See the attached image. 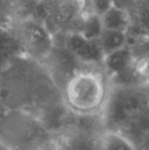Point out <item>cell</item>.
<instances>
[{
  "mask_svg": "<svg viewBox=\"0 0 149 150\" xmlns=\"http://www.w3.org/2000/svg\"><path fill=\"white\" fill-rule=\"evenodd\" d=\"M119 132L124 134L136 149L142 148L149 138V107Z\"/></svg>",
  "mask_w": 149,
  "mask_h": 150,
  "instance_id": "obj_11",
  "label": "cell"
},
{
  "mask_svg": "<svg viewBox=\"0 0 149 150\" xmlns=\"http://www.w3.org/2000/svg\"><path fill=\"white\" fill-rule=\"evenodd\" d=\"M134 61L131 48L127 45L105 55L102 69L107 75L108 78H111L133 67Z\"/></svg>",
  "mask_w": 149,
  "mask_h": 150,
  "instance_id": "obj_9",
  "label": "cell"
},
{
  "mask_svg": "<svg viewBox=\"0 0 149 150\" xmlns=\"http://www.w3.org/2000/svg\"><path fill=\"white\" fill-rule=\"evenodd\" d=\"M7 110V108L5 107V105H4L3 101H2V98H1V96H0V117L5 112V111Z\"/></svg>",
  "mask_w": 149,
  "mask_h": 150,
  "instance_id": "obj_19",
  "label": "cell"
},
{
  "mask_svg": "<svg viewBox=\"0 0 149 150\" xmlns=\"http://www.w3.org/2000/svg\"><path fill=\"white\" fill-rule=\"evenodd\" d=\"M83 13L92 12L97 15L103 14L114 4V0H83Z\"/></svg>",
  "mask_w": 149,
  "mask_h": 150,
  "instance_id": "obj_16",
  "label": "cell"
},
{
  "mask_svg": "<svg viewBox=\"0 0 149 150\" xmlns=\"http://www.w3.org/2000/svg\"><path fill=\"white\" fill-rule=\"evenodd\" d=\"M96 144L101 149H135L133 143L121 132L103 130L97 138Z\"/></svg>",
  "mask_w": 149,
  "mask_h": 150,
  "instance_id": "obj_12",
  "label": "cell"
},
{
  "mask_svg": "<svg viewBox=\"0 0 149 150\" xmlns=\"http://www.w3.org/2000/svg\"><path fill=\"white\" fill-rule=\"evenodd\" d=\"M0 143L5 149L54 148V135L36 116L7 109L0 117Z\"/></svg>",
  "mask_w": 149,
  "mask_h": 150,
  "instance_id": "obj_3",
  "label": "cell"
},
{
  "mask_svg": "<svg viewBox=\"0 0 149 150\" xmlns=\"http://www.w3.org/2000/svg\"><path fill=\"white\" fill-rule=\"evenodd\" d=\"M41 62L61 90L68 78L83 67L62 43L56 41L50 54Z\"/></svg>",
  "mask_w": 149,
  "mask_h": 150,
  "instance_id": "obj_7",
  "label": "cell"
},
{
  "mask_svg": "<svg viewBox=\"0 0 149 150\" xmlns=\"http://www.w3.org/2000/svg\"><path fill=\"white\" fill-rule=\"evenodd\" d=\"M104 31L100 15L92 12L83 13L78 23L76 32L86 38L98 40Z\"/></svg>",
  "mask_w": 149,
  "mask_h": 150,
  "instance_id": "obj_14",
  "label": "cell"
},
{
  "mask_svg": "<svg viewBox=\"0 0 149 150\" xmlns=\"http://www.w3.org/2000/svg\"><path fill=\"white\" fill-rule=\"evenodd\" d=\"M111 84L104 69L83 66L76 71L61 89V99L73 115L100 116L107 101Z\"/></svg>",
  "mask_w": 149,
  "mask_h": 150,
  "instance_id": "obj_2",
  "label": "cell"
},
{
  "mask_svg": "<svg viewBox=\"0 0 149 150\" xmlns=\"http://www.w3.org/2000/svg\"><path fill=\"white\" fill-rule=\"evenodd\" d=\"M98 40L105 55H106L127 46L129 34L128 32L104 29Z\"/></svg>",
  "mask_w": 149,
  "mask_h": 150,
  "instance_id": "obj_13",
  "label": "cell"
},
{
  "mask_svg": "<svg viewBox=\"0 0 149 150\" xmlns=\"http://www.w3.org/2000/svg\"><path fill=\"white\" fill-rule=\"evenodd\" d=\"M128 46L131 48L134 60L149 58V33L129 34Z\"/></svg>",
  "mask_w": 149,
  "mask_h": 150,
  "instance_id": "obj_15",
  "label": "cell"
},
{
  "mask_svg": "<svg viewBox=\"0 0 149 150\" xmlns=\"http://www.w3.org/2000/svg\"><path fill=\"white\" fill-rule=\"evenodd\" d=\"M0 96L7 109L39 119L62 102L61 90L43 63L25 54L16 57L0 74Z\"/></svg>",
  "mask_w": 149,
  "mask_h": 150,
  "instance_id": "obj_1",
  "label": "cell"
},
{
  "mask_svg": "<svg viewBox=\"0 0 149 150\" xmlns=\"http://www.w3.org/2000/svg\"><path fill=\"white\" fill-rule=\"evenodd\" d=\"M149 107V88L144 85H111L100 114L104 130L120 131Z\"/></svg>",
  "mask_w": 149,
  "mask_h": 150,
  "instance_id": "obj_4",
  "label": "cell"
},
{
  "mask_svg": "<svg viewBox=\"0 0 149 150\" xmlns=\"http://www.w3.org/2000/svg\"><path fill=\"white\" fill-rule=\"evenodd\" d=\"M24 54L21 45L9 25H0V74L18 56Z\"/></svg>",
  "mask_w": 149,
  "mask_h": 150,
  "instance_id": "obj_8",
  "label": "cell"
},
{
  "mask_svg": "<svg viewBox=\"0 0 149 150\" xmlns=\"http://www.w3.org/2000/svg\"><path fill=\"white\" fill-rule=\"evenodd\" d=\"M9 26L18 38L24 54L42 62L54 46V36L47 25L34 18L12 21Z\"/></svg>",
  "mask_w": 149,
  "mask_h": 150,
  "instance_id": "obj_5",
  "label": "cell"
},
{
  "mask_svg": "<svg viewBox=\"0 0 149 150\" xmlns=\"http://www.w3.org/2000/svg\"><path fill=\"white\" fill-rule=\"evenodd\" d=\"M15 0H0V25H9L14 20Z\"/></svg>",
  "mask_w": 149,
  "mask_h": 150,
  "instance_id": "obj_17",
  "label": "cell"
},
{
  "mask_svg": "<svg viewBox=\"0 0 149 150\" xmlns=\"http://www.w3.org/2000/svg\"><path fill=\"white\" fill-rule=\"evenodd\" d=\"M3 150V149H5V148H4V146H3V145H2V144H1V143H0V150Z\"/></svg>",
  "mask_w": 149,
  "mask_h": 150,
  "instance_id": "obj_20",
  "label": "cell"
},
{
  "mask_svg": "<svg viewBox=\"0 0 149 150\" xmlns=\"http://www.w3.org/2000/svg\"><path fill=\"white\" fill-rule=\"evenodd\" d=\"M134 69L142 85L149 88V58L135 60Z\"/></svg>",
  "mask_w": 149,
  "mask_h": 150,
  "instance_id": "obj_18",
  "label": "cell"
},
{
  "mask_svg": "<svg viewBox=\"0 0 149 150\" xmlns=\"http://www.w3.org/2000/svg\"><path fill=\"white\" fill-rule=\"evenodd\" d=\"M100 17L104 29L129 32L133 24L131 11L116 4L109 7Z\"/></svg>",
  "mask_w": 149,
  "mask_h": 150,
  "instance_id": "obj_10",
  "label": "cell"
},
{
  "mask_svg": "<svg viewBox=\"0 0 149 150\" xmlns=\"http://www.w3.org/2000/svg\"><path fill=\"white\" fill-rule=\"evenodd\" d=\"M55 34L54 41L62 43L72 54L83 65L102 68L105 54L101 48L98 40L89 39L76 31L61 32Z\"/></svg>",
  "mask_w": 149,
  "mask_h": 150,
  "instance_id": "obj_6",
  "label": "cell"
}]
</instances>
